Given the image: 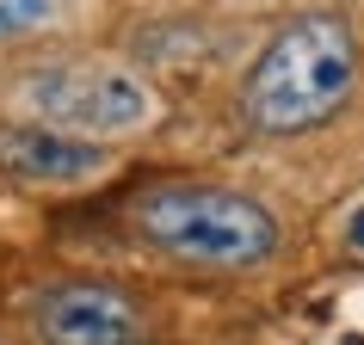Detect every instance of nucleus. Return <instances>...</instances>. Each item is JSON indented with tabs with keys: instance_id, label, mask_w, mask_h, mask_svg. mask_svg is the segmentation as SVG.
<instances>
[{
	"instance_id": "obj_1",
	"label": "nucleus",
	"mask_w": 364,
	"mask_h": 345,
	"mask_svg": "<svg viewBox=\"0 0 364 345\" xmlns=\"http://www.w3.org/2000/svg\"><path fill=\"white\" fill-rule=\"evenodd\" d=\"M352 80H358L352 25L333 13H303L259 50L247 87H241V111L259 136H303L321 130L352 99Z\"/></svg>"
},
{
	"instance_id": "obj_2",
	"label": "nucleus",
	"mask_w": 364,
	"mask_h": 345,
	"mask_svg": "<svg viewBox=\"0 0 364 345\" xmlns=\"http://www.w3.org/2000/svg\"><path fill=\"white\" fill-rule=\"evenodd\" d=\"M136 229L161 253L210 271H247L278 253L272 210L241 192H223V185H154L136 204Z\"/></svg>"
},
{
	"instance_id": "obj_3",
	"label": "nucleus",
	"mask_w": 364,
	"mask_h": 345,
	"mask_svg": "<svg viewBox=\"0 0 364 345\" xmlns=\"http://www.w3.org/2000/svg\"><path fill=\"white\" fill-rule=\"evenodd\" d=\"M25 105L75 136H130L161 117V99L130 68H38L19 87Z\"/></svg>"
},
{
	"instance_id": "obj_4",
	"label": "nucleus",
	"mask_w": 364,
	"mask_h": 345,
	"mask_svg": "<svg viewBox=\"0 0 364 345\" xmlns=\"http://www.w3.org/2000/svg\"><path fill=\"white\" fill-rule=\"evenodd\" d=\"M43 345H142V314L105 284H62L38 302Z\"/></svg>"
},
{
	"instance_id": "obj_5",
	"label": "nucleus",
	"mask_w": 364,
	"mask_h": 345,
	"mask_svg": "<svg viewBox=\"0 0 364 345\" xmlns=\"http://www.w3.org/2000/svg\"><path fill=\"white\" fill-rule=\"evenodd\" d=\"M112 154L93 136L56 130V124H0V172H13L25 185H80L99 179Z\"/></svg>"
},
{
	"instance_id": "obj_6",
	"label": "nucleus",
	"mask_w": 364,
	"mask_h": 345,
	"mask_svg": "<svg viewBox=\"0 0 364 345\" xmlns=\"http://www.w3.org/2000/svg\"><path fill=\"white\" fill-rule=\"evenodd\" d=\"M50 13H56V0H0V43H13V38H25V31H38Z\"/></svg>"
},
{
	"instance_id": "obj_7",
	"label": "nucleus",
	"mask_w": 364,
	"mask_h": 345,
	"mask_svg": "<svg viewBox=\"0 0 364 345\" xmlns=\"http://www.w3.org/2000/svg\"><path fill=\"white\" fill-rule=\"evenodd\" d=\"M346 247H352V253H364V204H358L352 216H346Z\"/></svg>"
}]
</instances>
